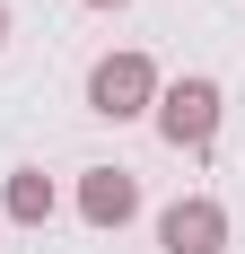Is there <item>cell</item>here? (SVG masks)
Masks as SVG:
<instances>
[{
	"instance_id": "52a82bcc",
	"label": "cell",
	"mask_w": 245,
	"mask_h": 254,
	"mask_svg": "<svg viewBox=\"0 0 245 254\" xmlns=\"http://www.w3.org/2000/svg\"><path fill=\"white\" fill-rule=\"evenodd\" d=\"M88 9H122V0H88Z\"/></svg>"
},
{
	"instance_id": "7a4b0ae2",
	"label": "cell",
	"mask_w": 245,
	"mask_h": 254,
	"mask_svg": "<svg viewBox=\"0 0 245 254\" xmlns=\"http://www.w3.org/2000/svg\"><path fill=\"white\" fill-rule=\"evenodd\" d=\"M158 131L175 149H210L219 140V79H175L158 88Z\"/></svg>"
},
{
	"instance_id": "6da1fadb",
	"label": "cell",
	"mask_w": 245,
	"mask_h": 254,
	"mask_svg": "<svg viewBox=\"0 0 245 254\" xmlns=\"http://www.w3.org/2000/svg\"><path fill=\"white\" fill-rule=\"evenodd\" d=\"M88 105H97L105 123H131L158 105V70H149V53H105L97 70H88Z\"/></svg>"
},
{
	"instance_id": "3957f363",
	"label": "cell",
	"mask_w": 245,
	"mask_h": 254,
	"mask_svg": "<svg viewBox=\"0 0 245 254\" xmlns=\"http://www.w3.org/2000/svg\"><path fill=\"white\" fill-rule=\"evenodd\" d=\"M219 246H228V210L210 193H184L158 210V254H219Z\"/></svg>"
},
{
	"instance_id": "5b68a950",
	"label": "cell",
	"mask_w": 245,
	"mask_h": 254,
	"mask_svg": "<svg viewBox=\"0 0 245 254\" xmlns=\"http://www.w3.org/2000/svg\"><path fill=\"white\" fill-rule=\"evenodd\" d=\"M0 210H9L18 228H44V219H53V176H44V167H18V176H9V202H0Z\"/></svg>"
},
{
	"instance_id": "277c9868",
	"label": "cell",
	"mask_w": 245,
	"mask_h": 254,
	"mask_svg": "<svg viewBox=\"0 0 245 254\" xmlns=\"http://www.w3.org/2000/svg\"><path fill=\"white\" fill-rule=\"evenodd\" d=\"M131 210H140L131 167H88V176H79V219H88V228H122Z\"/></svg>"
},
{
	"instance_id": "8992f818",
	"label": "cell",
	"mask_w": 245,
	"mask_h": 254,
	"mask_svg": "<svg viewBox=\"0 0 245 254\" xmlns=\"http://www.w3.org/2000/svg\"><path fill=\"white\" fill-rule=\"evenodd\" d=\"M0 44H9V9H0Z\"/></svg>"
}]
</instances>
